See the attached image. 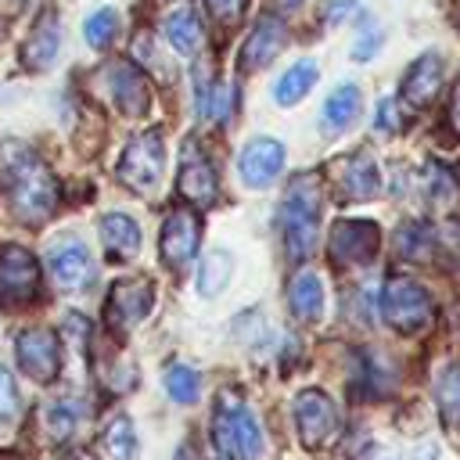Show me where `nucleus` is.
Instances as JSON below:
<instances>
[{
  "label": "nucleus",
  "instance_id": "nucleus-1",
  "mask_svg": "<svg viewBox=\"0 0 460 460\" xmlns=\"http://www.w3.org/2000/svg\"><path fill=\"white\" fill-rule=\"evenodd\" d=\"M316 212H320V183L316 172H298L288 183L280 201V226H284V252L291 262H302L316 252Z\"/></svg>",
  "mask_w": 460,
  "mask_h": 460
},
{
  "label": "nucleus",
  "instance_id": "nucleus-2",
  "mask_svg": "<svg viewBox=\"0 0 460 460\" xmlns=\"http://www.w3.org/2000/svg\"><path fill=\"white\" fill-rule=\"evenodd\" d=\"M7 198H11V212L22 223H43L54 212L58 180L36 155H22L7 165Z\"/></svg>",
  "mask_w": 460,
  "mask_h": 460
},
{
  "label": "nucleus",
  "instance_id": "nucleus-3",
  "mask_svg": "<svg viewBox=\"0 0 460 460\" xmlns=\"http://www.w3.org/2000/svg\"><path fill=\"white\" fill-rule=\"evenodd\" d=\"M212 438H216L219 453L234 456V460H259L262 449H266L259 420L234 395L219 399V410H216V420H212Z\"/></svg>",
  "mask_w": 460,
  "mask_h": 460
},
{
  "label": "nucleus",
  "instance_id": "nucleus-4",
  "mask_svg": "<svg viewBox=\"0 0 460 460\" xmlns=\"http://www.w3.org/2000/svg\"><path fill=\"white\" fill-rule=\"evenodd\" d=\"M381 316L399 334H420L431 323V295L413 277H392L381 288Z\"/></svg>",
  "mask_w": 460,
  "mask_h": 460
},
{
  "label": "nucleus",
  "instance_id": "nucleus-5",
  "mask_svg": "<svg viewBox=\"0 0 460 460\" xmlns=\"http://www.w3.org/2000/svg\"><path fill=\"white\" fill-rule=\"evenodd\" d=\"M162 172H165V147H162V133H158V129L137 133V137L126 144V151H122V158H119L115 176H119L129 190L147 194V190H155V187L162 183Z\"/></svg>",
  "mask_w": 460,
  "mask_h": 460
},
{
  "label": "nucleus",
  "instance_id": "nucleus-6",
  "mask_svg": "<svg viewBox=\"0 0 460 460\" xmlns=\"http://www.w3.org/2000/svg\"><path fill=\"white\" fill-rule=\"evenodd\" d=\"M40 295V262L29 248H0V305H25Z\"/></svg>",
  "mask_w": 460,
  "mask_h": 460
},
{
  "label": "nucleus",
  "instance_id": "nucleus-7",
  "mask_svg": "<svg viewBox=\"0 0 460 460\" xmlns=\"http://www.w3.org/2000/svg\"><path fill=\"white\" fill-rule=\"evenodd\" d=\"M291 413H295V428H298V438L305 449H320L338 431V406L320 388L298 392L291 402Z\"/></svg>",
  "mask_w": 460,
  "mask_h": 460
},
{
  "label": "nucleus",
  "instance_id": "nucleus-8",
  "mask_svg": "<svg viewBox=\"0 0 460 460\" xmlns=\"http://www.w3.org/2000/svg\"><path fill=\"white\" fill-rule=\"evenodd\" d=\"M381 230L370 219H338L331 226V259L334 266H367L377 255Z\"/></svg>",
  "mask_w": 460,
  "mask_h": 460
},
{
  "label": "nucleus",
  "instance_id": "nucleus-9",
  "mask_svg": "<svg viewBox=\"0 0 460 460\" xmlns=\"http://www.w3.org/2000/svg\"><path fill=\"white\" fill-rule=\"evenodd\" d=\"M155 302V284L144 277H126L115 280L108 291V327L111 331H129L133 323H140L151 313Z\"/></svg>",
  "mask_w": 460,
  "mask_h": 460
},
{
  "label": "nucleus",
  "instance_id": "nucleus-10",
  "mask_svg": "<svg viewBox=\"0 0 460 460\" xmlns=\"http://www.w3.org/2000/svg\"><path fill=\"white\" fill-rule=\"evenodd\" d=\"M14 352H18V367H22L32 381H40V385L54 381L58 370H61V349H58L54 331H47V327L22 331L18 341H14Z\"/></svg>",
  "mask_w": 460,
  "mask_h": 460
},
{
  "label": "nucleus",
  "instance_id": "nucleus-11",
  "mask_svg": "<svg viewBox=\"0 0 460 460\" xmlns=\"http://www.w3.org/2000/svg\"><path fill=\"white\" fill-rule=\"evenodd\" d=\"M198 241H201V223H198V216L187 212V208H172V212L165 216V223H162V237H158V244H162V262H165L169 270H183V266L194 259Z\"/></svg>",
  "mask_w": 460,
  "mask_h": 460
},
{
  "label": "nucleus",
  "instance_id": "nucleus-12",
  "mask_svg": "<svg viewBox=\"0 0 460 460\" xmlns=\"http://www.w3.org/2000/svg\"><path fill=\"white\" fill-rule=\"evenodd\" d=\"M47 266H50V277L61 291H79L93 277V259L75 237L54 241L50 252H47Z\"/></svg>",
  "mask_w": 460,
  "mask_h": 460
},
{
  "label": "nucleus",
  "instance_id": "nucleus-13",
  "mask_svg": "<svg viewBox=\"0 0 460 460\" xmlns=\"http://www.w3.org/2000/svg\"><path fill=\"white\" fill-rule=\"evenodd\" d=\"M237 169H241V180L248 187H266L280 176L284 169V144L273 140V137H255L244 144L241 158H237Z\"/></svg>",
  "mask_w": 460,
  "mask_h": 460
},
{
  "label": "nucleus",
  "instance_id": "nucleus-14",
  "mask_svg": "<svg viewBox=\"0 0 460 460\" xmlns=\"http://www.w3.org/2000/svg\"><path fill=\"white\" fill-rule=\"evenodd\" d=\"M176 190L190 205H198V208L216 201V169L208 165L205 155H198L194 144H183V158H180V172H176Z\"/></svg>",
  "mask_w": 460,
  "mask_h": 460
},
{
  "label": "nucleus",
  "instance_id": "nucleus-15",
  "mask_svg": "<svg viewBox=\"0 0 460 460\" xmlns=\"http://www.w3.org/2000/svg\"><path fill=\"white\" fill-rule=\"evenodd\" d=\"M442 54H435V50H428V54H420L413 65H410V72H406V79H402V101L410 104V108H428L435 97H438V90H442Z\"/></svg>",
  "mask_w": 460,
  "mask_h": 460
},
{
  "label": "nucleus",
  "instance_id": "nucleus-16",
  "mask_svg": "<svg viewBox=\"0 0 460 460\" xmlns=\"http://www.w3.org/2000/svg\"><path fill=\"white\" fill-rule=\"evenodd\" d=\"M58 50H61V25H58V14H54V11H43L40 22L29 29V36H25V43H22V65H25L29 72H43V68L54 65Z\"/></svg>",
  "mask_w": 460,
  "mask_h": 460
},
{
  "label": "nucleus",
  "instance_id": "nucleus-17",
  "mask_svg": "<svg viewBox=\"0 0 460 460\" xmlns=\"http://www.w3.org/2000/svg\"><path fill=\"white\" fill-rule=\"evenodd\" d=\"M108 86H111V97H115V104H119L122 115L140 119L151 108V90H147L144 75L129 61H115L108 68Z\"/></svg>",
  "mask_w": 460,
  "mask_h": 460
},
{
  "label": "nucleus",
  "instance_id": "nucleus-18",
  "mask_svg": "<svg viewBox=\"0 0 460 460\" xmlns=\"http://www.w3.org/2000/svg\"><path fill=\"white\" fill-rule=\"evenodd\" d=\"M284 43H288V29H284L277 18H262V22L252 29V36H248V43H244V50H241L237 68H241V72L266 68V65L284 50Z\"/></svg>",
  "mask_w": 460,
  "mask_h": 460
},
{
  "label": "nucleus",
  "instance_id": "nucleus-19",
  "mask_svg": "<svg viewBox=\"0 0 460 460\" xmlns=\"http://www.w3.org/2000/svg\"><path fill=\"white\" fill-rule=\"evenodd\" d=\"M338 187H341V198L349 201H370L377 190H381V172H377V162L370 155H349L338 169Z\"/></svg>",
  "mask_w": 460,
  "mask_h": 460
},
{
  "label": "nucleus",
  "instance_id": "nucleus-20",
  "mask_svg": "<svg viewBox=\"0 0 460 460\" xmlns=\"http://www.w3.org/2000/svg\"><path fill=\"white\" fill-rule=\"evenodd\" d=\"M97 230L111 259H133L140 252V226L126 212H108Z\"/></svg>",
  "mask_w": 460,
  "mask_h": 460
},
{
  "label": "nucleus",
  "instance_id": "nucleus-21",
  "mask_svg": "<svg viewBox=\"0 0 460 460\" xmlns=\"http://www.w3.org/2000/svg\"><path fill=\"white\" fill-rule=\"evenodd\" d=\"M288 298H291V313L302 323H316L323 316V280L313 270H302V273L291 277Z\"/></svg>",
  "mask_w": 460,
  "mask_h": 460
},
{
  "label": "nucleus",
  "instance_id": "nucleus-22",
  "mask_svg": "<svg viewBox=\"0 0 460 460\" xmlns=\"http://www.w3.org/2000/svg\"><path fill=\"white\" fill-rule=\"evenodd\" d=\"M165 40H169V47H172L176 54L190 58V54L201 47V22H198V14H194L190 7L169 11V18H165Z\"/></svg>",
  "mask_w": 460,
  "mask_h": 460
},
{
  "label": "nucleus",
  "instance_id": "nucleus-23",
  "mask_svg": "<svg viewBox=\"0 0 460 460\" xmlns=\"http://www.w3.org/2000/svg\"><path fill=\"white\" fill-rule=\"evenodd\" d=\"M359 115V86L356 83H341L327 93L323 101V126L327 133H338L345 126H352V119Z\"/></svg>",
  "mask_w": 460,
  "mask_h": 460
},
{
  "label": "nucleus",
  "instance_id": "nucleus-24",
  "mask_svg": "<svg viewBox=\"0 0 460 460\" xmlns=\"http://www.w3.org/2000/svg\"><path fill=\"white\" fill-rule=\"evenodd\" d=\"M435 402L442 413V424L460 428V359H449L435 377Z\"/></svg>",
  "mask_w": 460,
  "mask_h": 460
},
{
  "label": "nucleus",
  "instance_id": "nucleus-25",
  "mask_svg": "<svg viewBox=\"0 0 460 460\" xmlns=\"http://www.w3.org/2000/svg\"><path fill=\"white\" fill-rule=\"evenodd\" d=\"M316 75H320V72H316V61H309V58H305V61H295V65L273 83V97H277V104H284V108H288V104H298V101L313 90Z\"/></svg>",
  "mask_w": 460,
  "mask_h": 460
},
{
  "label": "nucleus",
  "instance_id": "nucleus-26",
  "mask_svg": "<svg viewBox=\"0 0 460 460\" xmlns=\"http://www.w3.org/2000/svg\"><path fill=\"white\" fill-rule=\"evenodd\" d=\"M395 252L406 259V262H428L431 252H435V234L428 223L420 219H410L395 230Z\"/></svg>",
  "mask_w": 460,
  "mask_h": 460
},
{
  "label": "nucleus",
  "instance_id": "nucleus-27",
  "mask_svg": "<svg viewBox=\"0 0 460 460\" xmlns=\"http://www.w3.org/2000/svg\"><path fill=\"white\" fill-rule=\"evenodd\" d=\"M230 273H234V255L223 252V248H212L201 255V266H198V291L205 298H216L226 284H230Z\"/></svg>",
  "mask_w": 460,
  "mask_h": 460
},
{
  "label": "nucleus",
  "instance_id": "nucleus-28",
  "mask_svg": "<svg viewBox=\"0 0 460 460\" xmlns=\"http://www.w3.org/2000/svg\"><path fill=\"white\" fill-rule=\"evenodd\" d=\"M234 97H237V86L234 83H201L198 79V115L212 119V122H226L234 115Z\"/></svg>",
  "mask_w": 460,
  "mask_h": 460
},
{
  "label": "nucleus",
  "instance_id": "nucleus-29",
  "mask_svg": "<svg viewBox=\"0 0 460 460\" xmlns=\"http://www.w3.org/2000/svg\"><path fill=\"white\" fill-rule=\"evenodd\" d=\"M101 446H104V453L111 460H133L137 456V431H133L129 417H122V413L111 417L104 424V431H101Z\"/></svg>",
  "mask_w": 460,
  "mask_h": 460
},
{
  "label": "nucleus",
  "instance_id": "nucleus-30",
  "mask_svg": "<svg viewBox=\"0 0 460 460\" xmlns=\"http://www.w3.org/2000/svg\"><path fill=\"white\" fill-rule=\"evenodd\" d=\"M162 381H165L169 399H172V402H183V406H187V402H194V399H198V392H201V377H198L190 367H183V363L165 367Z\"/></svg>",
  "mask_w": 460,
  "mask_h": 460
},
{
  "label": "nucleus",
  "instance_id": "nucleus-31",
  "mask_svg": "<svg viewBox=\"0 0 460 460\" xmlns=\"http://www.w3.org/2000/svg\"><path fill=\"white\" fill-rule=\"evenodd\" d=\"M115 32H119V14L111 11V7H101V11H93L90 18H86V25H83V36H86V43L90 47H108L111 40H115Z\"/></svg>",
  "mask_w": 460,
  "mask_h": 460
},
{
  "label": "nucleus",
  "instance_id": "nucleus-32",
  "mask_svg": "<svg viewBox=\"0 0 460 460\" xmlns=\"http://www.w3.org/2000/svg\"><path fill=\"white\" fill-rule=\"evenodd\" d=\"M43 424H47V435H50V438L65 442V438L72 435V428H75V406H72L68 399L47 402V406H43Z\"/></svg>",
  "mask_w": 460,
  "mask_h": 460
},
{
  "label": "nucleus",
  "instance_id": "nucleus-33",
  "mask_svg": "<svg viewBox=\"0 0 460 460\" xmlns=\"http://www.w3.org/2000/svg\"><path fill=\"white\" fill-rule=\"evenodd\" d=\"M18 406H22V399H18L14 377H11L7 367H0V420H14L18 417Z\"/></svg>",
  "mask_w": 460,
  "mask_h": 460
},
{
  "label": "nucleus",
  "instance_id": "nucleus-34",
  "mask_svg": "<svg viewBox=\"0 0 460 460\" xmlns=\"http://www.w3.org/2000/svg\"><path fill=\"white\" fill-rule=\"evenodd\" d=\"M381 50V25H374V22H367L363 25V32L356 36V47H352V58L356 61H370L374 54Z\"/></svg>",
  "mask_w": 460,
  "mask_h": 460
},
{
  "label": "nucleus",
  "instance_id": "nucleus-35",
  "mask_svg": "<svg viewBox=\"0 0 460 460\" xmlns=\"http://www.w3.org/2000/svg\"><path fill=\"white\" fill-rule=\"evenodd\" d=\"M205 7H208V14H212L216 22H223V25H234V22L244 14L248 0H205Z\"/></svg>",
  "mask_w": 460,
  "mask_h": 460
},
{
  "label": "nucleus",
  "instance_id": "nucleus-36",
  "mask_svg": "<svg viewBox=\"0 0 460 460\" xmlns=\"http://www.w3.org/2000/svg\"><path fill=\"white\" fill-rule=\"evenodd\" d=\"M377 129L381 133H395L399 129V108H395L392 97H381V104H377Z\"/></svg>",
  "mask_w": 460,
  "mask_h": 460
},
{
  "label": "nucleus",
  "instance_id": "nucleus-37",
  "mask_svg": "<svg viewBox=\"0 0 460 460\" xmlns=\"http://www.w3.org/2000/svg\"><path fill=\"white\" fill-rule=\"evenodd\" d=\"M349 11H356V0H338V4H331L327 22H331V25H338V22H345V18H349Z\"/></svg>",
  "mask_w": 460,
  "mask_h": 460
},
{
  "label": "nucleus",
  "instance_id": "nucleus-38",
  "mask_svg": "<svg viewBox=\"0 0 460 460\" xmlns=\"http://www.w3.org/2000/svg\"><path fill=\"white\" fill-rule=\"evenodd\" d=\"M449 126L460 133V75L453 83V101H449Z\"/></svg>",
  "mask_w": 460,
  "mask_h": 460
},
{
  "label": "nucleus",
  "instance_id": "nucleus-39",
  "mask_svg": "<svg viewBox=\"0 0 460 460\" xmlns=\"http://www.w3.org/2000/svg\"><path fill=\"white\" fill-rule=\"evenodd\" d=\"M273 4H277V7H280V11H295V7H298V4H302V0H273Z\"/></svg>",
  "mask_w": 460,
  "mask_h": 460
},
{
  "label": "nucleus",
  "instance_id": "nucleus-40",
  "mask_svg": "<svg viewBox=\"0 0 460 460\" xmlns=\"http://www.w3.org/2000/svg\"><path fill=\"white\" fill-rule=\"evenodd\" d=\"M65 460H93V456H90V453H68Z\"/></svg>",
  "mask_w": 460,
  "mask_h": 460
},
{
  "label": "nucleus",
  "instance_id": "nucleus-41",
  "mask_svg": "<svg viewBox=\"0 0 460 460\" xmlns=\"http://www.w3.org/2000/svg\"><path fill=\"white\" fill-rule=\"evenodd\" d=\"M176 460H198V456H194L190 449H180V456H176Z\"/></svg>",
  "mask_w": 460,
  "mask_h": 460
},
{
  "label": "nucleus",
  "instance_id": "nucleus-42",
  "mask_svg": "<svg viewBox=\"0 0 460 460\" xmlns=\"http://www.w3.org/2000/svg\"><path fill=\"white\" fill-rule=\"evenodd\" d=\"M0 460H22V456H14V453H0Z\"/></svg>",
  "mask_w": 460,
  "mask_h": 460
}]
</instances>
